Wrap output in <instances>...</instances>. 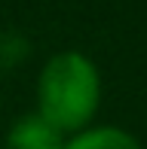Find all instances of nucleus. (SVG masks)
I'll use <instances>...</instances> for the list:
<instances>
[{
	"mask_svg": "<svg viewBox=\"0 0 147 149\" xmlns=\"http://www.w3.org/2000/svg\"><path fill=\"white\" fill-rule=\"evenodd\" d=\"M101 110V73L80 49L46 58L37 76V116L68 137L95 122Z\"/></svg>",
	"mask_w": 147,
	"mask_h": 149,
	"instance_id": "f257e3e1",
	"label": "nucleus"
},
{
	"mask_svg": "<svg viewBox=\"0 0 147 149\" xmlns=\"http://www.w3.org/2000/svg\"><path fill=\"white\" fill-rule=\"evenodd\" d=\"M3 149H64V134L52 128L46 119H40L37 113H28L12 122Z\"/></svg>",
	"mask_w": 147,
	"mask_h": 149,
	"instance_id": "f03ea898",
	"label": "nucleus"
},
{
	"mask_svg": "<svg viewBox=\"0 0 147 149\" xmlns=\"http://www.w3.org/2000/svg\"><path fill=\"white\" fill-rule=\"evenodd\" d=\"M64 149H144L135 134L117 125H89L64 137Z\"/></svg>",
	"mask_w": 147,
	"mask_h": 149,
	"instance_id": "7ed1b4c3",
	"label": "nucleus"
}]
</instances>
